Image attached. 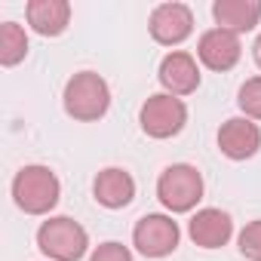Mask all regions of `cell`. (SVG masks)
<instances>
[{"label":"cell","instance_id":"11","mask_svg":"<svg viewBox=\"0 0 261 261\" xmlns=\"http://www.w3.org/2000/svg\"><path fill=\"white\" fill-rule=\"evenodd\" d=\"M188 237L200 246V249H221L227 246V240L233 237V221L224 209L206 206L197 209L188 221Z\"/></svg>","mask_w":261,"mask_h":261},{"label":"cell","instance_id":"4","mask_svg":"<svg viewBox=\"0 0 261 261\" xmlns=\"http://www.w3.org/2000/svg\"><path fill=\"white\" fill-rule=\"evenodd\" d=\"M157 197L160 203L175 215V212H191L203 200V175L191 163H172L160 172L157 178Z\"/></svg>","mask_w":261,"mask_h":261},{"label":"cell","instance_id":"7","mask_svg":"<svg viewBox=\"0 0 261 261\" xmlns=\"http://www.w3.org/2000/svg\"><path fill=\"white\" fill-rule=\"evenodd\" d=\"M148 31L160 46H178L194 34V10L188 4H175V0L172 4H160L151 13Z\"/></svg>","mask_w":261,"mask_h":261},{"label":"cell","instance_id":"18","mask_svg":"<svg viewBox=\"0 0 261 261\" xmlns=\"http://www.w3.org/2000/svg\"><path fill=\"white\" fill-rule=\"evenodd\" d=\"M89 261H133V252H129V246H123L117 240H108V243H98L92 249Z\"/></svg>","mask_w":261,"mask_h":261},{"label":"cell","instance_id":"17","mask_svg":"<svg viewBox=\"0 0 261 261\" xmlns=\"http://www.w3.org/2000/svg\"><path fill=\"white\" fill-rule=\"evenodd\" d=\"M237 243H240V252H243L249 261H261V218L249 221V224L240 230Z\"/></svg>","mask_w":261,"mask_h":261},{"label":"cell","instance_id":"13","mask_svg":"<svg viewBox=\"0 0 261 261\" xmlns=\"http://www.w3.org/2000/svg\"><path fill=\"white\" fill-rule=\"evenodd\" d=\"M215 28H224L230 34H246L261 19V0H215L212 4Z\"/></svg>","mask_w":261,"mask_h":261},{"label":"cell","instance_id":"9","mask_svg":"<svg viewBox=\"0 0 261 261\" xmlns=\"http://www.w3.org/2000/svg\"><path fill=\"white\" fill-rule=\"evenodd\" d=\"M160 86L169 92V95H191L200 89V68H197V59L185 49H172L169 56H163L160 62Z\"/></svg>","mask_w":261,"mask_h":261},{"label":"cell","instance_id":"15","mask_svg":"<svg viewBox=\"0 0 261 261\" xmlns=\"http://www.w3.org/2000/svg\"><path fill=\"white\" fill-rule=\"evenodd\" d=\"M28 56V34L16 22H0V65L13 68Z\"/></svg>","mask_w":261,"mask_h":261},{"label":"cell","instance_id":"3","mask_svg":"<svg viewBox=\"0 0 261 261\" xmlns=\"http://www.w3.org/2000/svg\"><path fill=\"white\" fill-rule=\"evenodd\" d=\"M37 249L49 261H80L89 249V233L68 215H53L37 227Z\"/></svg>","mask_w":261,"mask_h":261},{"label":"cell","instance_id":"10","mask_svg":"<svg viewBox=\"0 0 261 261\" xmlns=\"http://www.w3.org/2000/svg\"><path fill=\"white\" fill-rule=\"evenodd\" d=\"M243 56L240 37L224 31V28H209L200 34L197 43V59L209 68V71H230Z\"/></svg>","mask_w":261,"mask_h":261},{"label":"cell","instance_id":"12","mask_svg":"<svg viewBox=\"0 0 261 261\" xmlns=\"http://www.w3.org/2000/svg\"><path fill=\"white\" fill-rule=\"evenodd\" d=\"M92 197L105 209H123L136 200V178L120 166H108L92 181Z\"/></svg>","mask_w":261,"mask_h":261},{"label":"cell","instance_id":"2","mask_svg":"<svg viewBox=\"0 0 261 261\" xmlns=\"http://www.w3.org/2000/svg\"><path fill=\"white\" fill-rule=\"evenodd\" d=\"M65 114L80 120V123H92L101 120L111 108V86L101 74L95 71H80L65 83Z\"/></svg>","mask_w":261,"mask_h":261},{"label":"cell","instance_id":"1","mask_svg":"<svg viewBox=\"0 0 261 261\" xmlns=\"http://www.w3.org/2000/svg\"><path fill=\"white\" fill-rule=\"evenodd\" d=\"M62 197V181L49 166H22L13 178V200L25 215H49Z\"/></svg>","mask_w":261,"mask_h":261},{"label":"cell","instance_id":"6","mask_svg":"<svg viewBox=\"0 0 261 261\" xmlns=\"http://www.w3.org/2000/svg\"><path fill=\"white\" fill-rule=\"evenodd\" d=\"M181 230L178 221H172V215L163 212H151L142 215L133 227V246L145 255V258H166L178 249Z\"/></svg>","mask_w":261,"mask_h":261},{"label":"cell","instance_id":"14","mask_svg":"<svg viewBox=\"0 0 261 261\" xmlns=\"http://www.w3.org/2000/svg\"><path fill=\"white\" fill-rule=\"evenodd\" d=\"M25 16L40 37H59L71 22V4L68 0H31L25 7Z\"/></svg>","mask_w":261,"mask_h":261},{"label":"cell","instance_id":"19","mask_svg":"<svg viewBox=\"0 0 261 261\" xmlns=\"http://www.w3.org/2000/svg\"><path fill=\"white\" fill-rule=\"evenodd\" d=\"M252 59H255V65L261 68V34L255 37V43H252Z\"/></svg>","mask_w":261,"mask_h":261},{"label":"cell","instance_id":"5","mask_svg":"<svg viewBox=\"0 0 261 261\" xmlns=\"http://www.w3.org/2000/svg\"><path fill=\"white\" fill-rule=\"evenodd\" d=\"M139 123H142V133L151 136V139H172L188 123V105L178 95L157 92L142 105Z\"/></svg>","mask_w":261,"mask_h":261},{"label":"cell","instance_id":"8","mask_svg":"<svg viewBox=\"0 0 261 261\" xmlns=\"http://www.w3.org/2000/svg\"><path fill=\"white\" fill-rule=\"evenodd\" d=\"M261 148V129L249 117H230L218 129V151L227 160H249Z\"/></svg>","mask_w":261,"mask_h":261},{"label":"cell","instance_id":"16","mask_svg":"<svg viewBox=\"0 0 261 261\" xmlns=\"http://www.w3.org/2000/svg\"><path fill=\"white\" fill-rule=\"evenodd\" d=\"M237 105L243 111V117L249 120H261V77H249L240 92H237Z\"/></svg>","mask_w":261,"mask_h":261}]
</instances>
